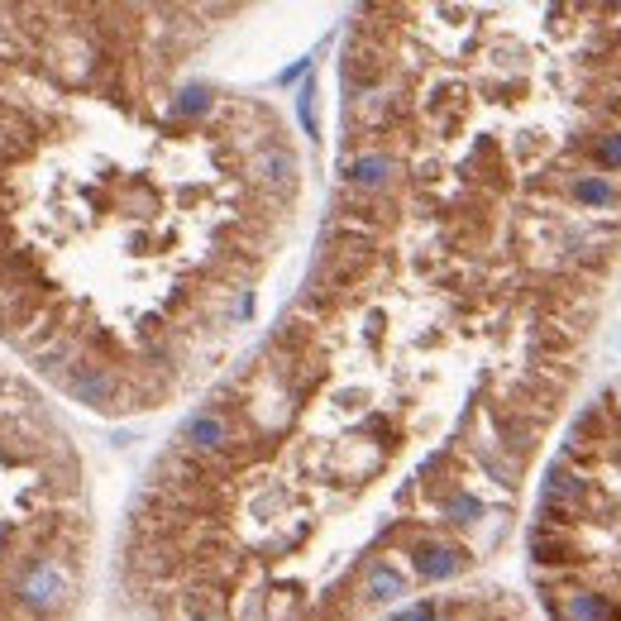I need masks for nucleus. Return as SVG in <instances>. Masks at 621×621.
<instances>
[{
    "label": "nucleus",
    "mask_w": 621,
    "mask_h": 621,
    "mask_svg": "<svg viewBox=\"0 0 621 621\" xmlns=\"http://www.w3.org/2000/svg\"><path fill=\"white\" fill-rule=\"evenodd\" d=\"M564 621H617V612H612V602L602 598V593H593V588H569Z\"/></svg>",
    "instance_id": "9d476101"
},
{
    "label": "nucleus",
    "mask_w": 621,
    "mask_h": 621,
    "mask_svg": "<svg viewBox=\"0 0 621 621\" xmlns=\"http://www.w3.org/2000/svg\"><path fill=\"white\" fill-rule=\"evenodd\" d=\"M531 555L536 564H574V540L564 531H550V526H531Z\"/></svg>",
    "instance_id": "1a4fd4ad"
},
{
    "label": "nucleus",
    "mask_w": 621,
    "mask_h": 621,
    "mask_svg": "<svg viewBox=\"0 0 621 621\" xmlns=\"http://www.w3.org/2000/svg\"><path fill=\"white\" fill-rule=\"evenodd\" d=\"M569 192H574V201H583V206H617L621 201V192L607 177H579Z\"/></svg>",
    "instance_id": "f8f14e48"
},
{
    "label": "nucleus",
    "mask_w": 621,
    "mask_h": 621,
    "mask_svg": "<svg viewBox=\"0 0 621 621\" xmlns=\"http://www.w3.org/2000/svg\"><path fill=\"white\" fill-rule=\"evenodd\" d=\"M440 512H445L450 526H473V521L483 516V502H478L473 493H450L445 502H440Z\"/></svg>",
    "instance_id": "ddd939ff"
},
{
    "label": "nucleus",
    "mask_w": 621,
    "mask_h": 621,
    "mask_svg": "<svg viewBox=\"0 0 621 621\" xmlns=\"http://www.w3.org/2000/svg\"><path fill=\"white\" fill-rule=\"evenodd\" d=\"M588 507V478L574 464H550V473L540 478V526H559L564 531V516H574Z\"/></svg>",
    "instance_id": "20e7f679"
},
{
    "label": "nucleus",
    "mask_w": 621,
    "mask_h": 621,
    "mask_svg": "<svg viewBox=\"0 0 621 621\" xmlns=\"http://www.w3.org/2000/svg\"><path fill=\"white\" fill-rule=\"evenodd\" d=\"M407 555H411V569H416L426 583H445V579H454V574L469 564V555H464L454 540H445V536H416L407 545Z\"/></svg>",
    "instance_id": "0eeeda50"
},
{
    "label": "nucleus",
    "mask_w": 621,
    "mask_h": 621,
    "mask_svg": "<svg viewBox=\"0 0 621 621\" xmlns=\"http://www.w3.org/2000/svg\"><path fill=\"white\" fill-rule=\"evenodd\" d=\"M316 82H301L297 86V120H301V134L306 139H321V115H316Z\"/></svg>",
    "instance_id": "4468645a"
},
{
    "label": "nucleus",
    "mask_w": 621,
    "mask_h": 621,
    "mask_svg": "<svg viewBox=\"0 0 621 621\" xmlns=\"http://www.w3.org/2000/svg\"><path fill=\"white\" fill-rule=\"evenodd\" d=\"M82 550H20L0 555V593L5 607L29 621H58L77 602Z\"/></svg>",
    "instance_id": "f257e3e1"
},
{
    "label": "nucleus",
    "mask_w": 621,
    "mask_h": 621,
    "mask_svg": "<svg viewBox=\"0 0 621 621\" xmlns=\"http://www.w3.org/2000/svg\"><path fill=\"white\" fill-rule=\"evenodd\" d=\"M364 435H378V440H392V421H387V416H378V411H373V416H364Z\"/></svg>",
    "instance_id": "f3484780"
},
{
    "label": "nucleus",
    "mask_w": 621,
    "mask_h": 621,
    "mask_svg": "<svg viewBox=\"0 0 621 621\" xmlns=\"http://www.w3.org/2000/svg\"><path fill=\"white\" fill-rule=\"evenodd\" d=\"M177 445L196 459H206L220 478H230L239 464L254 459V435L230 407H196L177 426Z\"/></svg>",
    "instance_id": "f03ea898"
},
{
    "label": "nucleus",
    "mask_w": 621,
    "mask_h": 621,
    "mask_svg": "<svg viewBox=\"0 0 621 621\" xmlns=\"http://www.w3.org/2000/svg\"><path fill=\"white\" fill-rule=\"evenodd\" d=\"M397 177H402V163L387 149H364L354 158H344V187L359 196H383Z\"/></svg>",
    "instance_id": "423d86ee"
},
{
    "label": "nucleus",
    "mask_w": 621,
    "mask_h": 621,
    "mask_svg": "<svg viewBox=\"0 0 621 621\" xmlns=\"http://www.w3.org/2000/svg\"><path fill=\"white\" fill-rule=\"evenodd\" d=\"M364 593H368V602H397L407 593V574L392 559H373L364 574Z\"/></svg>",
    "instance_id": "6e6552de"
},
{
    "label": "nucleus",
    "mask_w": 621,
    "mask_h": 621,
    "mask_svg": "<svg viewBox=\"0 0 621 621\" xmlns=\"http://www.w3.org/2000/svg\"><path fill=\"white\" fill-rule=\"evenodd\" d=\"M306 72H311V58H301V63H292V67H287V72H282V77H278V82H282V86H292V82H301Z\"/></svg>",
    "instance_id": "a211bd4d"
},
{
    "label": "nucleus",
    "mask_w": 621,
    "mask_h": 621,
    "mask_svg": "<svg viewBox=\"0 0 621 621\" xmlns=\"http://www.w3.org/2000/svg\"><path fill=\"white\" fill-rule=\"evenodd\" d=\"M593 158L602 163V172H617L621 168V134H598V139H593Z\"/></svg>",
    "instance_id": "2eb2a0df"
},
{
    "label": "nucleus",
    "mask_w": 621,
    "mask_h": 621,
    "mask_svg": "<svg viewBox=\"0 0 621 621\" xmlns=\"http://www.w3.org/2000/svg\"><path fill=\"white\" fill-rule=\"evenodd\" d=\"M249 182H254L258 192L268 196H292L301 182V168L297 158H292V149H282V144H263V149L249 158Z\"/></svg>",
    "instance_id": "39448f33"
},
{
    "label": "nucleus",
    "mask_w": 621,
    "mask_h": 621,
    "mask_svg": "<svg viewBox=\"0 0 621 621\" xmlns=\"http://www.w3.org/2000/svg\"><path fill=\"white\" fill-rule=\"evenodd\" d=\"M392 621H440V607H435V602H411V607H402Z\"/></svg>",
    "instance_id": "dca6fc26"
},
{
    "label": "nucleus",
    "mask_w": 621,
    "mask_h": 621,
    "mask_svg": "<svg viewBox=\"0 0 621 621\" xmlns=\"http://www.w3.org/2000/svg\"><path fill=\"white\" fill-rule=\"evenodd\" d=\"M15 244H20V239H15V230H10V220H0V254L15 249Z\"/></svg>",
    "instance_id": "6ab92c4d"
},
{
    "label": "nucleus",
    "mask_w": 621,
    "mask_h": 621,
    "mask_svg": "<svg viewBox=\"0 0 621 621\" xmlns=\"http://www.w3.org/2000/svg\"><path fill=\"white\" fill-rule=\"evenodd\" d=\"M211 110H215V91L211 86H201V82H192V86H182V91L172 96L168 115L172 120H206Z\"/></svg>",
    "instance_id": "9b49d317"
},
{
    "label": "nucleus",
    "mask_w": 621,
    "mask_h": 621,
    "mask_svg": "<svg viewBox=\"0 0 621 621\" xmlns=\"http://www.w3.org/2000/svg\"><path fill=\"white\" fill-rule=\"evenodd\" d=\"M125 364H106V359H91V354H82L77 364L63 373V392L72 397V402H82V407L91 411H115L120 407V397H125Z\"/></svg>",
    "instance_id": "7ed1b4c3"
}]
</instances>
